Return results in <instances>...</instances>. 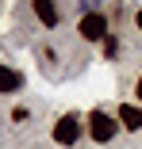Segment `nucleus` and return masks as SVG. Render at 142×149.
Segmentation results:
<instances>
[{
    "mask_svg": "<svg viewBox=\"0 0 142 149\" xmlns=\"http://www.w3.org/2000/svg\"><path fill=\"white\" fill-rule=\"evenodd\" d=\"M89 130H92V141H111V138H115V130H119V123H115V118H111V115H104V111H92L89 115Z\"/></svg>",
    "mask_w": 142,
    "mask_h": 149,
    "instance_id": "nucleus-1",
    "label": "nucleus"
},
{
    "mask_svg": "<svg viewBox=\"0 0 142 149\" xmlns=\"http://www.w3.org/2000/svg\"><path fill=\"white\" fill-rule=\"evenodd\" d=\"M81 38H89V42L108 38V19H104L100 12H89V15L81 19Z\"/></svg>",
    "mask_w": 142,
    "mask_h": 149,
    "instance_id": "nucleus-3",
    "label": "nucleus"
},
{
    "mask_svg": "<svg viewBox=\"0 0 142 149\" xmlns=\"http://www.w3.org/2000/svg\"><path fill=\"white\" fill-rule=\"evenodd\" d=\"M138 100H142V77H138Z\"/></svg>",
    "mask_w": 142,
    "mask_h": 149,
    "instance_id": "nucleus-9",
    "label": "nucleus"
},
{
    "mask_svg": "<svg viewBox=\"0 0 142 149\" xmlns=\"http://www.w3.org/2000/svg\"><path fill=\"white\" fill-rule=\"evenodd\" d=\"M27 115H31V111H27V107H12V118H15V123H23Z\"/></svg>",
    "mask_w": 142,
    "mask_h": 149,
    "instance_id": "nucleus-8",
    "label": "nucleus"
},
{
    "mask_svg": "<svg viewBox=\"0 0 142 149\" xmlns=\"http://www.w3.org/2000/svg\"><path fill=\"white\" fill-rule=\"evenodd\" d=\"M104 54H108V57H115V54H119V38H111V35H108V38H104Z\"/></svg>",
    "mask_w": 142,
    "mask_h": 149,
    "instance_id": "nucleus-7",
    "label": "nucleus"
},
{
    "mask_svg": "<svg viewBox=\"0 0 142 149\" xmlns=\"http://www.w3.org/2000/svg\"><path fill=\"white\" fill-rule=\"evenodd\" d=\"M138 31H142V12H138Z\"/></svg>",
    "mask_w": 142,
    "mask_h": 149,
    "instance_id": "nucleus-10",
    "label": "nucleus"
},
{
    "mask_svg": "<svg viewBox=\"0 0 142 149\" xmlns=\"http://www.w3.org/2000/svg\"><path fill=\"white\" fill-rule=\"evenodd\" d=\"M119 123H123L127 130H142V107H138V103H123V107H119Z\"/></svg>",
    "mask_w": 142,
    "mask_h": 149,
    "instance_id": "nucleus-5",
    "label": "nucleus"
},
{
    "mask_svg": "<svg viewBox=\"0 0 142 149\" xmlns=\"http://www.w3.org/2000/svg\"><path fill=\"white\" fill-rule=\"evenodd\" d=\"M77 138H81V118L69 111V115H62L54 123V141L58 145H77Z\"/></svg>",
    "mask_w": 142,
    "mask_h": 149,
    "instance_id": "nucleus-2",
    "label": "nucleus"
},
{
    "mask_svg": "<svg viewBox=\"0 0 142 149\" xmlns=\"http://www.w3.org/2000/svg\"><path fill=\"white\" fill-rule=\"evenodd\" d=\"M19 84H23V77H19L15 69H8V65H0V92H15Z\"/></svg>",
    "mask_w": 142,
    "mask_h": 149,
    "instance_id": "nucleus-6",
    "label": "nucleus"
},
{
    "mask_svg": "<svg viewBox=\"0 0 142 149\" xmlns=\"http://www.w3.org/2000/svg\"><path fill=\"white\" fill-rule=\"evenodd\" d=\"M35 15L42 27H58V4L54 0H35Z\"/></svg>",
    "mask_w": 142,
    "mask_h": 149,
    "instance_id": "nucleus-4",
    "label": "nucleus"
}]
</instances>
